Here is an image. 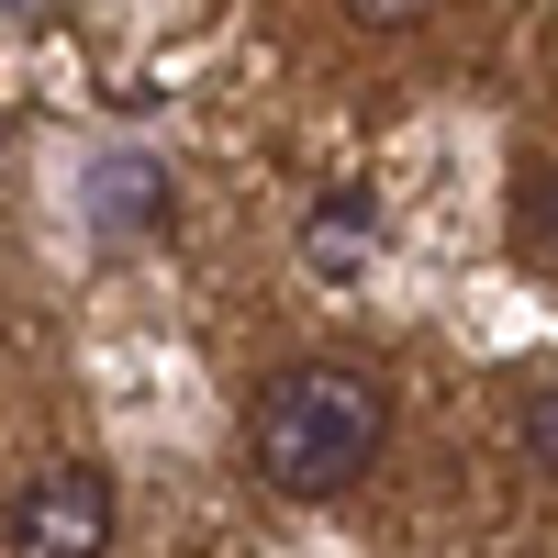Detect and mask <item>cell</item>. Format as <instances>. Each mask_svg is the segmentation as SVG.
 Wrapping results in <instances>:
<instances>
[{"mask_svg": "<svg viewBox=\"0 0 558 558\" xmlns=\"http://www.w3.org/2000/svg\"><path fill=\"white\" fill-rule=\"evenodd\" d=\"M302 257H313L324 279H357L368 257H380V213H368V191H324V202L302 213Z\"/></svg>", "mask_w": 558, "mask_h": 558, "instance_id": "277c9868", "label": "cell"}, {"mask_svg": "<svg viewBox=\"0 0 558 558\" xmlns=\"http://www.w3.org/2000/svg\"><path fill=\"white\" fill-rule=\"evenodd\" d=\"M514 436H525V458H536V470L558 481V391H536V402L514 413Z\"/></svg>", "mask_w": 558, "mask_h": 558, "instance_id": "8992f818", "label": "cell"}, {"mask_svg": "<svg viewBox=\"0 0 558 558\" xmlns=\"http://www.w3.org/2000/svg\"><path fill=\"white\" fill-rule=\"evenodd\" d=\"M380 436H391V391L368 380V368H347V357H302V368H279V380H257V402H246V458H257V481L291 492V502L357 492L380 470Z\"/></svg>", "mask_w": 558, "mask_h": 558, "instance_id": "6da1fadb", "label": "cell"}, {"mask_svg": "<svg viewBox=\"0 0 558 558\" xmlns=\"http://www.w3.org/2000/svg\"><path fill=\"white\" fill-rule=\"evenodd\" d=\"M12 558H112V481L89 458H45L12 492Z\"/></svg>", "mask_w": 558, "mask_h": 558, "instance_id": "7a4b0ae2", "label": "cell"}, {"mask_svg": "<svg viewBox=\"0 0 558 558\" xmlns=\"http://www.w3.org/2000/svg\"><path fill=\"white\" fill-rule=\"evenodd\" d=\"M89 223H101V235H157V223H168V168L146 146L89 157Z\"/></svg>", "mask_w": 558, "mask_h": 558, "instance_id": "3957f363", "label": "cell"}, {"mask_svg": "<svg viewBox=\"0 0 558 558\" xmlns=\"http://www.w3.org/2000/svg\"><path fill=\"white\" fill-rule=\"evenodd\" d=\"M336 12H347L357 34H413V23L436 12V0H336Z\"/></svg>", "mask_w": 558, "mask_h": 558, "instance_id": "52a82bcc", "label": "cell"}, {"mask_svg": "<svg viewBox=\"0 0 558 558\" xmlns=\"http://www.w3.org/2000/svg\"><path fill=\"white\" fill-rule=\"evenodd\" d=\"M12 23H34V0H12Z\"/></svg>", "mask_w": 558, "mask_h": 558, "instance_id": "ba28073f", "label": "cell"}, {"mask_svg": "<svg viewBox=\"0 0 558 558\" xmlns=\"http://www.w3.org/2000/svg\"><path fill=\"white\" fill-rule=\"evenodd\" d=\"M514 246L536 268H558V157H525V179H514Z\"/></svg>", "mask_w": 558, "mask_h": 558, "instance_id": "5b68a950", "label": "cell"}]
</instances>
